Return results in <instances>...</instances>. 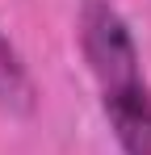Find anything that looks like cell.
I'll use <instances>...</instances> for the list:
<instances>
[{
    "mask_svg": "<svg viewBox=\"0 0 151 155\" xmlns=\"http://www.w3.org/2000/svg\"><path fill=\"white\" fill-rule=\"evenodd\" d=\"M34 101H38L34 80L25 71L17 46L8 42V34L0 29V109H4V113H29Z\"/></svg>",
    "mask_w": 151,
    "mask_h": 155,
    "instance_id": "obj_3",
    "label": "cell"
},
{
    "mask_svg": "<svg viewBox=\"0 0 151 155\" xmlns=\"http://www.w3.org/2000/svg\"><path fill=\"white\" fill-rule=\"evenodd\" d=\"M101 109L109 117V130H113L122 155H151V88L147 84L101 97Z\"/></svg>",
    "mask_w": 151,
    "mask_h": 155,
    "instance_id": "obj_2",
    "label": "cell"
},
{
    "mask_svg": "<svg viewBox=\"0 0 151 155\" xmlns=\"http://www.w3.org/2000/svg\"><path fill=\"white\" fill-rule=\"evenodd\" d=\"M76 38H80V54H84L92 80H97L101 97L134 88V84H147L143 80V63H139V46H134V34H130L126 17L109 0H84L80 4Z\"/></svg>",
    "mask_w": 151,
    "mask_h": 155,
    "instance_id": "obj_1",
    "label": "cell"
}]
</instances>
